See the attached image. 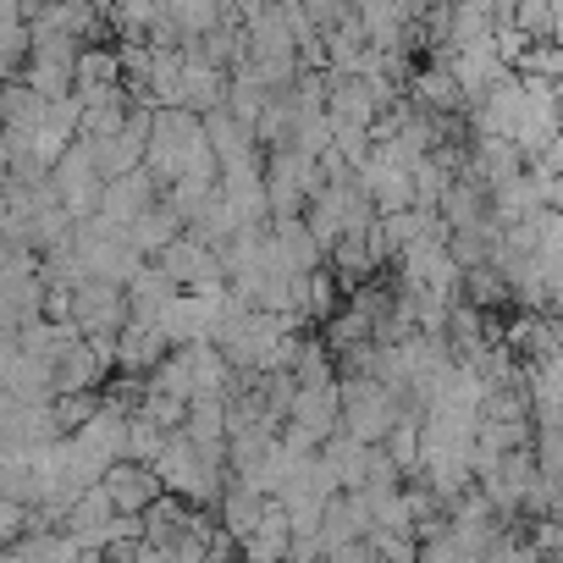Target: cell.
I'll use <instances>...</instances> for the list:
<instances>
[{
    "instance_id": "obj_1",
    "label": "cell",
    "mask_w": 563,
    "mask_h": 563,
    "mask_svg": "<svg viewBox=\"0 0 563 563\" xmlns=\"http://www.w3.org/2000/svg\"><path fill=\"white\" fill-rule=\"evenodd\" d=\"M100 492H106V503H111L117 514H144V508L155 503V481H150V470H139V464H111Z\"/></svg>"
}]
</instances>
